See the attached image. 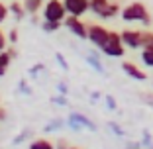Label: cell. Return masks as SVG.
I'll return each mask as SVG.
<instances>
[{
    "instance_id": "cell-1",
    "label": "cell",
    "mask_w": 153,
    "mask_h": 149,
    "mask_svg": "<svg viewBox=\"0 0 153 149\" xmlns=\"http://www.w3.org/2000/svg\"><path fill=\"white\" fill-rule=\"evenodd\" d=\"M120 16H122V20L124 22H141L143 26H151V14L147 12V8H145V4L143 2H130V4L126 6V8H122V12H120Z\"/></svg>"
},
{
    "instance_id": "cell-2",
    "label": "cell",
    "mask_w": 153,
    "mask_h": 149,
    "mask_svg": "<svg viewBox=\"0 0 153 149\" xmlns=\"http://www.w3.org/2000/svg\"><path fill=\"white\" fill-rule=\"evenodd\" d=\"M100 49H102L104 55H108V57H124V53H126V45L122 43L120 33L112 32V30H108V39H106V43Z\"/></svg>"
},
{
    "instance_id": "cell-3",
    "label": "cell",
    "mask_w": 153,
    "mask_h": 149,
    "mask_svg": "<svg viewBox=\"0 0 153 149\" xmlns=\"http://www.w3.org/2000/svg\"><path fill=\"white\" fill-rule=\"evenodd\" d=\"M43 20H51V22H63L67 18V10H65L61 0H45L43 4Z\"/></svg>"
},
{
    "instance_id": "cell-4",
    "label": "cell",
    "mask_w": 153,
    "mask_h": 149,
    "mask_svg": "<svg viewBox=\"0 0 153 149\" xmlns=\"http://www.w3.org/2000/svg\"><path fill=\"white\" fill-rule=\"evenodd\" d=\"M65 27H67L69 32L73 33V36H76L79 39H86L88 37V26H85V22H82L79 16H67V18L63 20Z\"/></svg>"
},
{
    "instance_id": "cell-5",
    "label": "cell",
    "mask_w": 153,
    "mask_h": 149,
    "mask_svg": "<svg viewBox=\"0 0 153 149\" xmlns=\"http://www.w3.org/2000/svg\"><path fill=\"white\" fill-rule=\"evenodd\" d=\"M86 39L100 49V47L106 43V39H108V30L104 26H98V24H90L88 26V37H86Z\"/></svg>"
},
{
    "instance_id": "cell-6",
    "label": "cell",
    "mask_w": 153,
    "mask_h": 149,
    "mask_svg": "<svg viewBox=\"0 0 153 149\" xmlns=\"http://www.w3.org/2000/svg\"><path fill=\"white\" fill-rule=\"evenodd\" d=\"M122 43L128 47V49H140L141 47V32L140 30H124L120 32Z\"/></svg>"
},
{
    "instance_id": "cell-7",
    "label": "cell",
    "mask_w": 153,
    "mask_h": 149,
    "mask_svg": "<svg viewBox=\"0 0 153 149\" xmlns=\"http://www.w3.org/2000/svg\"><path fill=\"white\" fill-rule=\"evenodd\" d=\"M63 6L67 10V16H79L88 12V0H63Z\"/></svg>"
},
{
    "instance_id": "cell-8",
    "label": "cell",
    "mask_w": 153,
    "mask_h": 149,
    "mask_svg": "<svg viewBox=\"0 0 153 149\" xmlns=\"http://www.w3.org/2000/svg\"><path fill=\"white\" fill-rule=\"evenodd\" d=\"M120 67H122V71L126 73L130 79H134V81H145V79H147V73L141 67H137L135 63H131V61H124Z\"/></svg>"
},
{
    "instance_id": "cell-9",
    "label": "cell",
    "mask_w": 153,
    "mask_h": 149,
    "mask_svg": "<svg viewBox=\"0 0 153 149\" xmlns=\"http://www.w3.org/2000/svg\"><path fill=\"white\" fill-rule=\"evenodd\" d=\"M108 4H110V0H88V10H92V14L102 18L104 12L108 10Z\"/></svg>"
},
{
    "instance_id": "cell-10",
    "label": "cell",
    "mask_w": 153,
    "mask_h": 149,
    "mask_svg": "<svg viewBox=\"0 0 153 149\" xmlns=\"http://www.w3.org/2000/svg\"><path fill=\"white\" fill-rule=\"evenodd\" d=\"M8 10H10V14H12L16 20H24V16H26V8H24V4L22 2H18V0H12L8 4Z\"/></svg>"
},
{
    "instance_id": "cell-11",
    "label": "cell",
    "mask_w": 153,
    "mask_h": 149,
    "mask_svg": "<svg viewBox=\"0 0 153 149\" xmlns=\"http://www.w3.org/2000/svg\"><path fill=\"white\" fill-rule=\"evenodd\" d=\"M22 4H24V8H26V12L33 16V14H37L41 8H43L45 0H24Z\"/></svg>"
},
{
    "instance_id": "cell-12",
    "label": "cell",
    "mask_w": 153,
    "mask_h": 149,
    "mask_svg": "<svg viewBox=\"0 0 153 149\" xmlns=\"http://www.w3.org/2000/svg\"><path fill=\"white\" fill-rule=\"evenodd\" d=\"M12 59H14V57L10 55L8 49L0 51V77H4V75H6V71H8L10 63H12Z\"/></svg>"
},
{
    "instance_id": "cell-13",
    "label": "cell",
    "mask_w": 153,
    "mask_h": 149,
    "mask_svg": "<svg viewBox=\"0 0 153 149\" xmlns=\"http://www.w3.org/2000/svg\"><path fill=\"white\" fill-rule=\"evenodd\" d=\"M27 149H55V145L51 143L49 139H45V137H39V139H33L32 143L27 145Z\"/></svg>"
},
{
    "instance_id": "cell-14",
    "label": "cell",
    "mask_w": 153,
    "mask_h": 149,
    "mask_svg": "<svg viewBox=\"0 0 153 149\" xmlns=\"http://www.w3.org/2000/svg\"><path fill=\"white\" fill-rule=\"evenodd\" d=\"M120 12H122V8H120V2H116V0H110L108 10L104 12V16H102V18H104V20H110V18H114V16H118Z\"/></svg>"
},
{
    "instance_id": "cell-15",
    "label": "cell",
    "mask_w": 153,
    "mask_h": 149,
    "mask_svg": "<svg viewBox=\"0 0 153 149\" xmlns=\"http://www.w3.org/2000/svg\"><path fill=\"white\" fill-rule=\"evenodd\" d=\"M71 118H73V120H76V122L81 124V126H86L88 130H92V131L96 130V126H94V124L90 122V120H88L86 116H82V114H76V112H73V114H71Z\"/></svg>"
},
{
    "instance_id": "cell-16",
    "label": "cell",
    "mask_w": 153,
    "mask_h": 149,
    "mask_svg": "<svg viewBox=\"0 0 153 149\" xmlns=\"http://www.w3.org/2000/svg\"><path fill=\"white\" fill-rule=\"evenodd\" d=\"M141 49H153V32H141Z\"/></svg>"
},
{
    "instance_id": "cell-17",
    "label": "cell",
    "mask_w": 153,
    "mask_h": 149,
    "mask_svg": "<svg viewBox=\"0 0 153 149\" xmlns=\"http://www.w3.org/2000/svg\"><path fill=\"white\" fill-rule=\"evenodd\" d=\"M61 24H63V22H51V20H43V22H41V27H43V32L53 33V32H57L59 27H61Z\"/></svg>"
},
{
    "instance_id": "cell-18",
    "label": "cell",
    "mask_w": 153,
    "mask_h": 149,
    "mask_svg": "<svg viewBox=\"0 0 153 149\" xmlns=\"http://www.w3.org/2000/svg\"><path fill=\"white\" fill-rule=\"evenodd\" d=\"M141 63H143L145 67H153V49L141 51Z\"/></svg>"
},
{
    "instance_id": "cell-19",
    "label": "cell",
    "mask_w": 153,
    "mask_h": 149,
    "mask_svg": "<svg viewBox=\"0 0 153 149\" xmlns=\"http://www.w3.org/2000/svg\"><path fill=\"white\" fill-rule=\"evenodd\" d=\"M8 14H10L8 6H6L4 2H0V24H4L6 20H8Z\"/></svg>"
},
{
    "instance_id": "cell-20",
    "label": "cell",
    "mask_w": 153,
    "mask_h": 149,
    "mask_svg": "<svg viewBox=\"0 0 153 149\" xmlns=\"http://www.w3.org/2000/svg\"><path fill=\"white\" fill-rule=\"evenodd\" d=\"M6 39H8V43H16V41H18V30H16V27H12V30H10L8 33H6Z\"/></svg>"
},
{
    "instance_id": "cell-21",
    "label": "cell",
    "mask_w": 153,
    "mask_h": 149,
    "mask_svg": "<svg viewBox=\"0 0 153 149\" xmlns=\"http://www.w3.org/2000/svg\"><path fill=\"white\" fill-rule=\"evenodd\" d=\"M86 61H88V63L92 65V67H94V69H96L98 73H102V71H104V69H102V63H100V61H98V59L94 57V55H90V57L86 59Z\"/></svg>"
},
{
    "instance_id": "cell-22",
    "label": "cell",
    "mask_w": 153,
    "mask_h": 149,
    "mask_svg": "<svg viewBox=\"0 0 153 149\" xmlns=\"http://www.w3.org/2000/svg\"><path fill=\"white\" fill-rule=\"evenodd\" d=\"M6 45H8V39H6V33L0 30V51H4Z\"/></svg>"
},
{
    "instance_id": "cell-23",
    "label": "cell",
    "mask_w": 153,
    "mask_h": 149,
    "mask_svg": "<svg viewBox=\"0 0 153 149\" xmlns=\"http://www.w3.org/2000/svg\"><path fill=\"white\" fill-rule=\"evenodd\" d=\"M55 59H57V61H59V65H61V69H65V71H67V69H69L67 61H65V57H63V55H61V53H57V55H55Z\"/></svg>"
},
{
    "instance_id": "cell-24",
    "label": "cell",
    "mask_w": 153,
    "mask_h": 149,
    "mask_svg": "<svg viewBox=\"0 0 153 149\" xmlns=\"http://www.w3.org/2000/svg\"><path fill=\"white\" fill-rule=\"evenodd\" d=\"M69 126H71V128H73L75 131H81V130H82V126H81L79 122H76V120H73L71 116H69Z\"/></svg>"
},
{
    "instance_id": "cell-25",
    "label": "cell",
    "mask_w": 153,
    "mask_h": 149,
    "mask_svg": "<svg viewBox=\"0 0 153 149\" xmlns=\"http://www.w3.org/2000/svg\"><path fill=\"white\" fill-rule=\"evenodd\" d=\"M53 102H55V104H61V106H65V104H67V100H65V96H53Z\"/></svg>"
},
{
    "instance_id": "cell-26",
    "label": "cell",
    "mask_w": 153,
    "mask_h": 149,
    "mask_svg": "<svg viewBox=\"0 0 153 149\" xmlns=\"http://www.w3.org/2000/svg\"><path fill=\"white\" fill-rule=\"evenodd\" d=\"M106 104H108V106H110V108H116V102H114V96H106Z\"/></svg>"
},
{
    "instance_id": "cell-27",
    "label": "cell",
    "mask_w": 153,
    "mask_h": 149,
    "mask_svg": "<svg viewBox=\"0 0 153 149\" xmlns=\"http://www.w3.org/2000/svg\"><path fill=\"white\" fill-rule=\"evenodd\" d=\"M110 128H114V133H116V136H124V131H122L116 124H110Z\"/></svg>"
},
{
    "instance_id": "cell-28",
    "label": "cell",
    "mask_w": 153,
    "mask_h": 149,
    "mask_svg": "<svg viewBox=\"0 0 153 149\" xmlns=\"http://www.w3.org/2000/svg\"><path fill=\"white\" fill-rule=\"evenodd\" d=\"M4 120H6V110L0 106V122H4Z\"/></svg>"
},
{
    "instance_id": "cell-29",
    "label": "cell",
    "mask_w": 153,
    "mask_h": 149,
    "mask_svg": "<svg viewBox=\"0 0 153 149\" xmlns=\"http://www.w3.org/2000/svg\"><path fill=\"white\" fill-rule=\"evenodd\" d=\"M128 149H141V147H140V145H137V143H131V145H130V147H128Z\"/></svg>"
},
{
    "instance_id": "cell-30",
    "label": "cell",
    "mask_w": 153,
    "mask_h": 149,
    "mask_svg": "<svg viewBox=\"0 0 153 149\" xmlns=\"http://www.w3.org/2000/svg\"><path fill=\"white\" fill-rule=\"evenodd\" d=\"M67 149H79V147H67Z\"/></svg>"
}]
</instances>
